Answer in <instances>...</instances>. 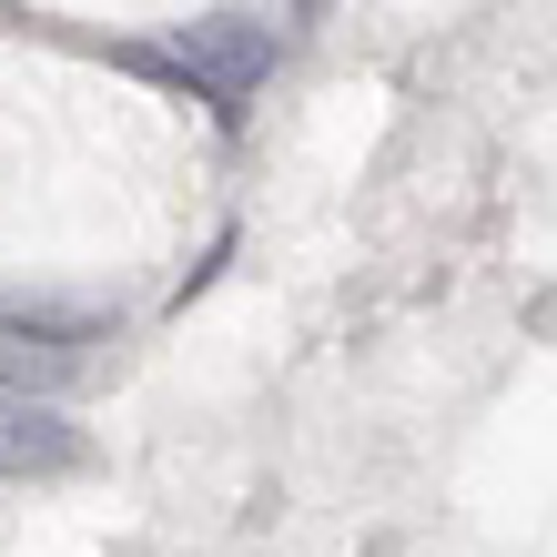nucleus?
<instances>
[{"label":"nucleus","mask_w":557,"mask_h":557,"mask_svg":"<svg viewBox=\"0 0 557 557\" xmlns=\"http://www.w3.org/2000/svg\"><path fill=\"white\" fill-rule=\"evenodd\" d=\"M82 375H91V355L72 335H51V324H0V396L11 406H51V396H72Z\"/></svg>","instance_id":"nucleus-1"}]
</instances>
